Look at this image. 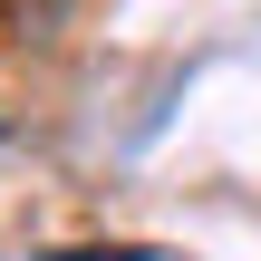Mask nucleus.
Returning <instances> with one entry per match:
<instances>
[]
</instances>
